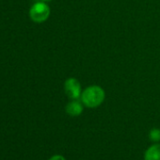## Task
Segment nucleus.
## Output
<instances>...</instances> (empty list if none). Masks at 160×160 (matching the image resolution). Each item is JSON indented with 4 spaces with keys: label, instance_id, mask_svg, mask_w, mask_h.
<instances>
[{
    "label": "nucleus",
    "instance_id": "obj_1",
    "mask_svg": "<svg viewBox=\"0 0 160 160\" xmlns=\"http://www.w3.org/2000/svg\"><path fill=\"white\" fill-rule=\"evenodd\" d=\"M105 98V91L97 85L90 86L87 89H85L82 92L81 97H80L83 105L89 108H95L99 107L100 105H102Z\"/></svg>",
    "mask_w": 160,
    "mask_h": 160
},
{
    "label": "nucleus",
    "instance_id": "obj_2",
    "mask_svg": "<svg viewBox=\"0 0 160 160\" xmlns=\"http://www.w3.org/2000/svg\"><path fill=\"white\" fill-rule=\"evenodd\" d=\"M29 15L32 21L36 23H42L48 19L50 15V9L45 3L38 2L31 7L29 11Z\"/></svg>",
    "mask_w": 160,
    "mask_h": 160
},
{
    "label": "nucleus",
    "instance_id": "obj_3",
    "mask_svg": "<svg viewBox=\"0 0 160 160\" xmlns=\"http://www.w3.org/2000/svg\"><path fill=\"white\" fill-rule=\"evenodd\" d=\"M64 91L66 95L72 100L79 99L82 94L81 85L74 77H70L66 80L64 83Z\"/></svg>",
    "mask_w": 160,
    "mask_h": 160
},
{
    "label": "nucleus",
    "instance_id": "obj_4",
    "mask_svg": "<svg viewBox=\"0 0 160 160\" xmlns=\"http://www.w3.org/2000/svg\"><path fill=\"white\" fill-rule=\"evenodd\" d=\"M83 109H84L83 103L82 102L80 103L77 100H72L70 103L67 104L65 108L66 113L72 117H77L79 115H81L83 112Z\"/></svg>",
    "mask_w": 160,
    "mask_h": 160
},
{
    "label": "nucleus",
    "instance_id": "obj_5",
    "mask_svg": "<svg viewBox=\"0 0 160 160\" xmlns=\"http://www.w3.org/2000/svg\"><path fill=\"white\" fill-rule=\"evenodd\" d=\"M144 160H160V144L155 143L150 146L145 153Z\"/></svg>",
    "mask_w": 160,
    "mask_h": 160
},
{
    "label": "nucleus",
    "instance_id": "obj_6",
    "mask_svg": "<svg viewBox=\"0 0 160 160\" xmlns=\"http://www.w3.org/2000/svg\"><path fill=\"white\" fill-rule=\"evenodd\" d=\"M149 138L150 140L153 142H159L160 141V129L152 128L149 133Z\"/></svg>",
    "mask_w": 160,
    "mask_h": 160
},
{
    "label": "nucleus",
    "instance_id": "obj_7",
    "mask_svg": "<svg viewBox=\"0 0 160 160\" xmlns=\"http://www.w3.org/2000/svg\"><path fill=\"white\" fill-rule=\"evenodd\" d=\"M48 160H66V159L60 154H56V155H53L52 157H50Z\"/></svg>",
    "mask_w": 160,
    "mask_h": 160
},
{
    "label": "nucleus",
    "instance_id": "obj_8",
    "mask_svg": "<svg viewBox=\"0 0 160 160\" xmlns=\"http://www.w3.org/2000/svg\"><path fill=\"white\" fill-rule=\"evenodd\" d=\"M42 1H51V0H42Z\"/></svg>",
    "mask_w": 160,
    "mask_h": 160
}]
</instances>
